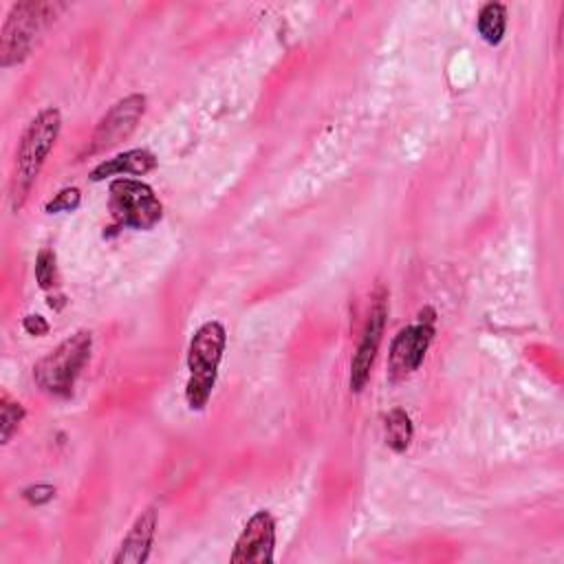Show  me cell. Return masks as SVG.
<instances>
[{
	"instance_id": "obj_1",
	"label": "cell",
	"mask_w": 564,
	"mask_h": 564,
	"mask_svg": "<svg viewBox=\"0 0 564 564\" xmlns=\"http://www.w3.org/2000/svg\"><path fill=\"white\" fill-rule=\"evenodd\" d=\"M59 128H62V115L57 108L48 106L40 110L22 132L15 150L13 174H11V207L15 212L26 203L29 192L37 181L42 165L57 141Z\"/></svg>"
},
{
	"instance_id": "obj_2",
	"label": "cell",
	"mask_w": 564,
	"mask_h": 564,
	"mask_svg": "<svg viewBox=\"0 0 564 564\" xmlns=\"http://www.w3.org/2000/svg\"><path fill=\"white\" fill-rule=\"evenodd\" d=\"M227 346V330L220 322L209 319L200 324L187 346V383L185 401L189 410H203L214 392L223 352Z\"/></svg>"
},
{
	"instance_id": "obj_3",
	"label": "cell",
	"mask_w": 564,
	"mask_h": 564,
	"mask_svg": "<svg viewBox=\"0 0 564 564\" xmlns=\"http://www.w3.org/2000/svg\"><path fill=\"white\" fill-rule=\"evenodd\" d=\"M66 9L62 2L24 0L15 2L2 24L0 33V64L4 68L24 62L44 31Z\"/></svg>"
},
{
	"instance_id": "obj_4",
	"label": "cell",
	"mask_w": 564,
	"mask_h": 564,
	"mask_svg": "<svg viewBox=\"0 0 564 564\" xmlns=\"http://www.w3.org/2000/svg\"><path fill=\"white\" fill-rule=\"evenodd\" d=\"M90 352H93L90 330L73 333L33 366V379L37 388L57 399L70 397L77 377L90 361Z\"/></svg>"
},
{
	"instance_id": "obj_5",
	"label": "cell",
	"mask_w": 564,
	"mask_h": 564,
	"mask_svg": "<svg viewBox=\"0 0 564 564\" xmlns=\"http://www.w3.org/2000/svg\"><path fill=\"white\" fill-rule=\"evenodd\" d=\"M108 209L112 216V225L108 229H152L161 216L163 205L156 198L154 189L139 181L119 176L108 185Z\"/></svg>"
},
{
	"instance_id": "obj_6",
	"label": "cell",
	"mask_w": 564,
	"mask_h": 564,
	"mask_svg": "<svg viewBox=\"0 0 564 564\" xmlns=\"http://www.w3.org/2000/svg\"><path fill=\"white\" fill-rule=\"evenodd\" d=\"M434 322H436V311L432 306H423L419 311V319L394 335L390 344V355H388L390 381H401L421 368L425 352L436 333Z\"/></svg>"
},
{
	"instance_id": "obj_7",
	"label": "cell",
	"mask_w": 564,
	"mask_h": 564,
	"mask_svg": "<svg viewBox=\"0 0 564 564\" xmlns=\"http://www.w3.org/2000/svg\"><path fill=\"white\" fill-rule=\"evenodd\" d=\"M145 104H148V99L141 93H130V95L121 97L119 101H115L110 106V110L97 121L84 154L93 156V154H99V152L110 150V148L119 145L121 141H126L134 132L137 123L141 121V117L145 112Z\"/></svg>"
},
{
	"instance_id": "obj_8",
	"label": "cell",
	"mask_w": 564,
	"mask_h": 564,
	"mask_svg": "<svg viewBox=\"0 0 564 564\" xmlns=\"http://www.w3.org/2000/svg\"><path fill=\"white\" fill-rule=\"evenodd\" d=\"M386 317H388V293H386V289H377L370 300L361 339H359L355 357L350 361L348 383H350L352 392H361L370 379V370H372V364L377 359V352H379V346L383 339Z\"/></svg>"
},
{
	"instance_id": "obj_9",
	"label": "cell",
	"mask_w": 564,
	"mask_h": 564,
	"mask_svg": "<svg viewBox=\"0 0 564 564\" xmlns=\"http://www.w3.org/2000/svg\"><path fill=\"white\" fill-rule=\"evenodd\" d=\"M275 549V520L267 509L256 511L242 527L231 562L234 564H269Z\"/></svg>"
},
{
	"instance_id": "obj_10",
	"label": "cell",
	"mask_w": 564,
	"mask_h": 564,
	"mask_svg": "<svg viewBox=\"0 0 564 564\" xmlns=\"http://www.w3.org/2000/svg\"><path fill=\"white\" fill-rule=\"evenodd\" d=\"M154 533H156V509L148 507L145 511H141L137 516V520L128 529L112 562L115 564H143L150 555Z\"/></svg>"
},
{
	"instance_id": "obj_11",
	"label": "cell",
	"mask_w": 564,
	"mask_h": 564,
	"mask_svg": "<svg viewBox=\"0 0 564 564\" xmlns=\"http://www.w3.org/2000/svg\"><path fill=\"white\" fill-rule=\"evenodd\" d=\"M156 167V156L145 150V148H132V150H126L121 154H115L106 161H101L99 165L93 167L90 172V181L99 183V181H106L110 176H141V174H148Z\"/></svg>"
},
{
	"instance_id": "obj_12",
	"label": "cell",
	"mask_w": 564,
	"mask_h": 564,
	"mask_svg": "<svg viewBox=\"0 0 564 564\" xmlns=\"http://www.w3.org/2000/svg\"><path fill=\"white\" fill-rule=\"evenodd\" d=\"M476 29L487 44H500L507 31V7L502 2L482 4L476 18Z\"/></svg>"
},
{
	"instance_id": "obj_13",
	"label": "cell",
	"mask_w": 564,
	"mask_h": 564,
	"mask_svg": "<svg viewBox=\"0 0 564 564\" xmlns=\"http://www.w3.org/2000/svg\"><path fill=\"white\" fill-rule=\"evenodd\" d=\"M383 427H386V443H388V447L392 452H397V454H403L410 447L412 434H414L410 414L403 408H392L386 414Z\"/></svg>"
},
{
	"instance_id": "obj_14",
	"label": "cell",
	"mask_w": 564,
	"mask_h": 564,
	"mask_svg": "<svg viewBox=\"0 0 564 564\" xmlns=\"http://www.w3.org/2000/svg\"><path fill=\"white\" fill-rule=\"evenodd\" d=\"M24 405L15 399H11L7 392L0 399V441L2 445L11 441V436L18 432L22 419H24Z\"/></svg>"
},
{
	"instance_id": "obj_15",
	"label": "cell",
	"mask_w": 564,
	"mask_h": 564,
	"mask_svg": "<svg viewBox=\"0 0 564 564\" xmlns=\"http://www.w3.org/2000/svg\"><path fill=\"white\" fill-rule=\"evenodd\" d=\"M35 282L44 291L53 289L57 282V258L55 251L48 247L40 249V253L35 256Z\"/></svg>"
},
{
	"instance_id": "obj_16",
	"label": "cell",
	"mask_w": 564,
	"mask_h": 564,
	"mask_svg": "<svg viewBox=\"0 0 564 564\" xmlns=\"http://www.w3.org/2000/svg\"><path fill=\"white\" fill-rule=\"evenodd\" d=\"M82 203V194L77 187H64L59 189L46 205L44 212L46 214H59V212H75Z\"/></svg>"
},
{
	"instance_id": "obj_17",
	"label": "cell",
	"mask_w": 564,
	"mask_h": 564,
	"mask_svg": "<svg viewBox=\"0 0 564 564\" xmlns=\"http://www.w3.org/2000/svg\"><path fill=\"white\" fill-rule=\"evenodd\" d=\"M22 498L33 505V507H40V505H46L55 498V487L53 485H46V482H37V485H31L22 491Z\"/></svg>"
},
{
	"instance_id": "obj_18",
	"label": "cell",
	"mask_w": 564,
	"mask_h": 564,
	"mask_svg": "<svg viewBox=\"0 0 564 564\" xmlns=\"http://www.w3.org/2000/svg\"><path fill=\"white\" fill-rule=\"evenodd\" d=\"M22 328H24L29 335L42 337V335H46V333H48V322H46L42 315L31 313V315H26V317L22 319Z\"/></svg>"
},
{
	"instance_id": "obj_19",
	"label": "cell",
	"mask_w": 564,
	"mask_h": 564,
	"mask_svg": "<svg viewBox=\"0 0 564 564\" xmlns=\"http://www.w3.org/2000/svg\"><path fill=\"white\" fill-rule=\"evenodd\" d=\"M64 304H66V297H64V295H57V297H48V306H51V308H55V311H59Z\"/></svg>"
}]
</instances>
